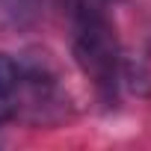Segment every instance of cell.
Instances as JSON below:
<instances>
[{
  "mask_svg": "<svg viewBox=\"0 0 151 151\" xmlns=\"http://www.w3.org/2000/svg\"><path fill=\"white\" fill-rule=\"evenodd\" d=\"M18 80H21V68H18L9 56L0 53V95H9Z\"/></svg>",
  "mask_w": 151,
  "mask_h": 151,
  "instance_id": "3",
  "label": "cell"
},
{
  "mask_svg": "<svg viewBox=\"0 0 151 151\" xmlns=\"http://www.w3.org/2000/svg\"><path fill=\"white\" fill-rule=\"evenodd\" d=\"M107 3H110V0H107Z\"/></svg>",
  "mask_w": 151,
  "mask_h": 151,
  "instance_id": "4",
  "label": "cell"
},
{
  "mask_svg": "<svg viewBox=\"0 0 151 151\" xmlns=\"http://www.w3.org/2000/svg\"><path fill=\"white\" fill-rule=\"evenodd\" d=\"M0 6H3V12H6L12 21L24 24V21H30V18L36 15L39 0H0Z\"/></svg>",
  "mask_w": 151,
  "mask_h": 151,
  "instance_id": "2",
  "label": "cell"
},
{
  "mask_svg": "<svg viewBox=\"0 0 151 151\" xmlns=\"http://www.w3.org/2000/svg\"><path fill=\"white\" fill-rule=\"evenodd\" d=\"M71 47L80 71L95 83L104 101H116L122 83V59L113 24L104 12L107 0H71Z\"/></svg>",
  "mask_w": 151,
  "mask_h": 151,
  "instance_id": "1",
  "label": "cell"
}]
</instances>
